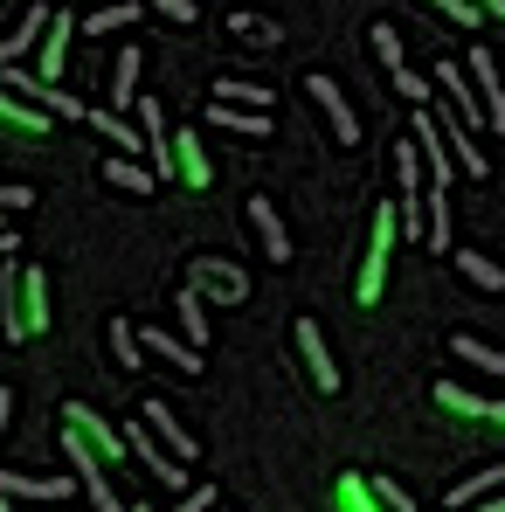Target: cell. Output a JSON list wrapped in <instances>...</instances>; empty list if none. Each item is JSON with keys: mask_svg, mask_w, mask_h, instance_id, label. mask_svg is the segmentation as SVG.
Segmentation results:
<instances>
[{"mask_svg": "<svg viewBox=\"0 0 505 512\" xmlns=\"http://www.w3.org/2000/svg\"><path fill=\"white\" fill-rule=\"evenodd\" d=\"M0 208H7V215H28V208H35V187L7 180V187H0Z\"/></svg>", "mask_w": 505, "mask_h": 512, "instance_id": "cell-39", "label": "cell"}, {"mask_svg": "<svg viewBox=\"0 0 505 512\" xmlns=\"http://www.w3.org/2000/svg\"><path fill=\"white\" fill-rule=\"evenodd\" d=\"M243 208H250V229H256V243H263V256L284 270V263H291V236H284V222H277V201H270V194H250Z\"/></svg>", "mask_w": 505, "mask_h": 512, "instance_id": "cell-11", "label": "cell"}, {"mask_svg": "<svg viewBox=\"0 0 505 512\" xmlns=\"http://www.w3.org/2000/svg\"><path fill=\"white\" fill-rule=\"evenodd\" d=\"M478 7H485V14H492V21H505V0H478Z\"/></svg>", "mask_w": 505, "mask_h": 512, "instance_id": "cell-40", "label": "cell"}, {"mask_svg": "<svg viewBox=\"0 0 505 512\" xmlns=\"http://www.w3.org/2000/svg\"><path fill=\"white\" fill-rule=\"evenodd\" d=\"M70 492H84V478H28V471H0V499H49V506H63Z\"/></svg>", "mask_w": 505, "mask_h": 512, "instance_id": "cell-12", "label": "cell"}, {"mask_svg": "<svg viewBox=\"0 0 505 512\" xmlns=\"http://www.w3.org/2000/svg\"><path fill=\"white\" fill-rule=\"evenodd\" d=\"M208 125H222V132H236V139H270V111H243V104H208Z\"/></svg>", "mask_w": 505, "mask_h": 512, "instance_id": "cell-21", "label": "cell"}, {"mask_svg": "<svg viewBox=\"0 0 505 512\" xmlns=\"http://www.w3.org/2000/svg\"><path fill=\"white\" fill-rule=\"evenodd\" d=\"M132 21H139V0H111V7L84 14V35H104V42H111V35H125Z\"/></svg>", "mask_w": 505, "mask_h": 512, "instance_id": "cell-27", "label": "cell"}, {"mask_svg": "<svg viewBox=\"0 0 505 512\" xmlns=\"http://www.w3.org/2000/svg\"><path fill=\"white\" fill-rule=\"evenodd\" d=\"M471 512H505V492H499V499H485V506H471Z\"/></svg>", "mask_w": 505, "mask_h": 512, "instance_id": "cell-41", "label": "cell"}, {"mask_svg": "<svg viewBox=\"0 0 505 512\" xmlns=\"http://www.w3.org/2000/svg\"><path fill=\"white\" fill-rule=\"evenodd\" d=\"M173 153H180V187H208L215 180V160H208L201 132H173Z\"/></svg>", "mask_w": 505, "mask_h": 512, "instance_id": "cell-22", "label": "cell"}, {"mask_svg": "<svg viewBox=\"0 0 505 512\" xmlns=\"http://www.w3.org/2000/svg\"><path fill=\"white\" fill-rule=\"evenodd\" d=\"M132 512H146V506H132Z\"/></svg>", "mask_w": 505, "mask_h": 512, "instance_id": "cell-42", "label": "cell"}, {"mask_svg": "<svg viewBox=\"0 0 505 512\" xmlns=\"http://www.w3.org/2000/svg\"><path fill=\"white\" fill-rule=\"evenodd\" d=\"M139 340H146V353H153V360H167V367H180V374H201V346L187 340V333H167V326H146Z\"/></svg>", "mask_w": 505, "mask_h": 512, "instance_id": "cell-15", "label": "cell"}, {"mask_svg": "<svg viewBox=\"0 0 505 512\" xmlns=\"http://www.w3.org/2000/svg\"><path fill=\"white\" fill-rule=\"evenodd\" d=\"M56 298H49V277L35 270V263H21V256H7V270H0V333L7 340H35V333H49V312Z\"/></svg>", "mask_w": 505, "mask_h": 512, "instance_id": "cell-1", "label": "cell"}, {"mask_svg": "<svg viewBox=\"0 0 505 512\" xmlns=\"http://www.w3.org/2000/svg\"><path fill=\"white\" fill-rule=\"evenodd\" d=\"M436 90L450 97V111L478 132V125H492V111H485V97H478V84H471V70L464 63H436Z\"/></svg>", "mask_w": 505, "mask_h": 512, "instance_id": "cell-7", "label": "cell"}, {"mask_svg": "<svg viewBox=\"0 0 505 512\" xmlns=\"http://www.w3.org/2000/svg\"><path fill=\"white\" fill-rule=\"evenodd\" d=\"M215 97H222V104H243V111H270V104H277V90L243 84V77H222V84H215Z\"/></svg>", "mask_w": 505, "mask_h": 512, "instance_id": "cell-31", "label": "cell"}, {"mask_svg": "<svg viewBox=\"0 0 505 512\" xmlns=\"http://www.w3.org/2000/svg\"><path fill=\"white\" fill-rule=\"evenodd\" d=\"M457 256V270L478 284V291H505V263H492V256H478V250H450Z\"/></svg>", "mask_w": 505, "mask_h": 512, "instance_id": "cell-30", "label": "cell"}, {"mask_svg": "<svg viewBox=\"0 0 505 512\" xmlns=\"http://www.w3.org/2000/svg\"><path fill=\"white\" fill-rule=\"evenodd\" d=\"M471 84H478V97H485V111H492V132L505 139V84H499V56L492 49H471Z\"/></svg>", "mask_w": 505, "mask_h": 512, "instance_id": "cell-14", "label": "cell"}, {"mask_svg": "<svg viewBox=\"0 0 505 512\" xmlns=\"http://www.w3.org/2000/svg\"><path fill=\"white\" fill-rule=\"evenodd\" d=\"M146 90H139V49H118V63H111V111H125V104H139Z\"/></svg>", "mask_w": 505, "mask_h": 512, "instance_id": "cell-26", "label": "cell"}, {"mask_svg": "<svg viewBox=\"0 0 505 512\" xmlns=\"http://www.w3.org/2000/svg\"><path fill=\"white\" fill-rule=\"evenodd\" d=\"M422 7H436V14H443V21H457V28H464V35H478V28H485V21H492V14H485V7H478V0H422Z\"/></svg>", "mask_w": 505, "mask_h": 512, "instance_id": "cell-35", "label": "cell"}, {"mask_svg": "<svg viewBox=\"0 0 505 512\" xmlns=\"http://www.w3.org/2000/svg\"><path fill=\"white\" fill-rule=\"evenodd\" d=\"M208 312H215V305H208V298L187 284V291L173 298V333H187L194 346H208V333H215V326H208Z\"/></svg>", "mask_w": 505, "mask_h": 512, "instance_id": "cell-19", "label": "cell"}, {"mask_svg": "<svg viewBox=\"0 0 505 512\" xmlns=\"http://www.w3.org/2000/svg\"><path fill=\"white\" fill-rule=\"evenodd\" d=\"M215 512H229V506H215Z\"/></svg>", "mask_w": 505, "mask_h": 512, "instance_id": "cell-43", "label": "cell"}, {"mask_svg": "<svg viewBox=\"0 0 505 512\" xmlns=\"http://www.w3.org/2000/svg\"><path fill=\"white\" fill-rule=\"evenodd\" d=\"M388 90H395V97H409V104H422V97H429V77H416V70H395V77H388Z\"/></svg>", "mask_w": 505, "mask_h": 512, "instance_id": "cell-36", "label": "cell"}, {"mask_svg": "<svg viewBox=\"0 0 505 512\" xmlns=\"http://www.w3.org/2000/svg\"><path fill=\"white\" fill-rule=\"evenodd\" d=\"M139 416H146V423H153V436H160V443H167L173 457H180V464H194V436H187V423H180V416H173L167 402H146V409H139Z\"/></svg>", "mask_w": 505, "mask_h": 512, "instance_id": "cell-20", "label": "cell"}, {"mask_svg": "<svg viewBox=\"0 0 505 512\" xmlns=\"http://www.w3.org/2000/svg\"><path fill=\"white\" fill-rule=\"evenodd\" d=\"M374 499H381L388 512H416V499H409V492H402L395 478H374Z\"/></svg>", "mask_w": 505, "mask_h": 512, "instance_id": "cell-38", "label": "cell"}, {"mask_svg": "<svg viewBox=\"0 0 505 512\" xmlns=\"http://www.w3.org/2000/svg\"><path fill=\"white\" fill-rule=\"evenodd\" d=\"M125 443H132V457H139V464H146L153 478H167V492H194L187 464H180V457H173L167 443L153 436V423H146V416H139V423H125Z\"/></svg>", "mask_w": 505, "mask_h": 512, "instance_id": "cell-4", "label": "cell"}, {"mask_svg": "<svg viewBox=\"0 0 505 512\" xmlns=\"http://www.w3.org/2000/svg\"><path fill=\"white\" fill-rule=\"evenodd\" d=\"M104 187H118V194H132V201H146V194L160 187V173H153V160H132V153H104Z\"/></svg>", "mask_w": 505, "mask_h": 512, "instance_id": "cell-13", "label": "cell"}, {"mask_svg": "<svg viewBox=\"0 0 505 512\" xmlns=\"http://www.w3.org/2000/svg\"><path fill=\"white\" fill-rule=\"evenodd\" d=\"M49 21H56V7H28V14L14 21V35H0V63H21L28 49H42V35H49Z\"/></svg>", "mask_w": 505, "mask_h": 512, "instance_id": "cell-16", "label": "cell"}, {"mask_svg": "<svg viewBox=\"0 0 505 512\" xmlns=\"http://www.w3.org/2000/svg\"><path fill=\"white\" fill-rule=\"evenodd\" d=\"M402 201H381L374 208V236H367V256H360V277H353V298L360 305H381L388 298V256L402 250Z\"/></svg>", "mask_w": 505, "mask_h": 512, "instance_id": "cell-2", "label": "cell"}, {"mask_svg": "<svg viewBox=\"0 0 505 512\" xmlns=\"http://www.w3.org/2000/svg\"><path fill=\"white\" fill-rule=\"evenodd\" d=\"M298 360H305V374H312V388L319 395H339V367H333V346H326V333H319V319H298Z\"/></svg>", "mask_w": 505, "mask_h": 512, "instance_id": "cell-8", "label": "cell"}, {"mask_svg": "<svg viewBox=\"0 0 505 512\" xmlns=\"http://www.w3.org/2000/svg\"><path fill=\"white\" fill-rule=\"evenodd\" d=\"M422 173H429L422 139H416V132H409V139H395V194H422Z\"/></svg>", "mask_w": 505, "mask_h": 512, "instance_id": "cell-24", "label": "cell"}, {"mask_svg": "<svg viewBox=\"0 0 505 512\" xmlns=\"http://www.w3.org/2000/svg\"><path fill=\"white\" fill-rule=\"evenodd\" d=\"M0 125H7L14 139H42V132L56 125V111L35 104V97H21V90H0Z\"/></svg>", "mask_w": 505, "mask_h": 512, "instance_id": "cell-10", "label": "cell"}, {"mask_svg": "<svg viewBox=\"0 0 505 512\" xmlns=\"http://www.w3.org/2000/svg\"><path fill=\"white\" fill-rule=\"evenodd\" d=\"M70 35H84V21L56 7V21H49V35H42V84H56V77H63V56H70Z\"/></svg>", "mask_w": 505, "mask_h": 512, "instance_id": "cell-17", "label": "cell"}, {"mask_svg": "<svg viewBox=\"0 0 505 512\" xmlns=\"http://www.w3.org/2000/svg\"><path fill=\"white\" fill-rule=\"evenodd\" d=\"M429 250L450 256V187H429Z\"/></svg>", "mask_w": 505, "mask_h": 512, "instance_id": "cell-33", "label": "cell"}, {"mask_svg": "<svg viewBox=\"0 0 505 512\" xmlns=\"http://www.w3.org/2000/svg\"><path fill=\"white\" fill-rule=\"evenodd\" d=\"M187 284H194L208 305H243V298H250V277H243L229 256H194V263H187Z\"/></svg>", "mask_w": 505, "mask_h": 512, "instance_id": "cell-3", "label": "cell"}, {"mask_svg": "<svg viewBox=\"0 0 505 512\" xmlns=\"http://www.w3.org/2000/svg\"><path fill=\"white\" fill-rule=\"evenodd\" d=\"M450 353H457V360H471L478 374H499V381H505V346H485V340H471V333H457Z\"/></svg>", "mask_w": 505, "mask_h": 512, "instance_id": "cell-29", "label": "cell"}, {"mask_svg": "<svg viewBox=\"0 0 505 512\" xmlns=\"http://www.w3.org/2000/svg\"><path fill=\"white\" fill-rule=\"evenodd\" d=\"M139 7H153V14H167L173 28H194V0H139Z\"/></svg>", "mask_w": 505, "mask_h": 512, "instance_id": "cell-37", "label": "cell"}, {"mask_svg": "<svg viewBox=\"0 0 505 512\" xmlns=\"http://www.w3.org/2000/svg\"><path fill=\"white\" fill-rule=\"evenodd\" d=\"M305 90H312V104L333 118V139H339V146H360V111L346 104V90H339L326 70H312V77H305Z\"/></svg>", "mask_w": 505, "mask_h": 512, "instance_id": "cell-6", "label": "cell"}, {"mask_svg": "<svg viewBox=\"0 0 505 512\" xmlns=\"http://www.w3.org/2000/svg\"><path fill=\"white\" fill-rule=\"evenodd\" d=\"M443 139H450V153H457V167L471 173V180H485V173H492V160H485V146L471 139V125H464L457 111H443Z\"/></svg>", "mask_w": 505, "mask_h": 512, "instance_id": "cell-18", "label": "cell"}, {"mask_svg": "<svg viewBox=\"0 0 505 512\" xmlns=\"http://www.w3.org/2000/svg\"><path fill=\"white\" fill-rule=\"evenodd\" d=\"M429 402H436L443 416H457V423H499L505 429V402H485V395H471V388H457V381H436Z\"/></svg>", "mask_w": 505, "mask_h": 512, "instance_id": "cell-9", "label": "cell"}, {"mask_svg": "<svg viewBox=\"0 0 505 512\" xmlns=\"http://www.w3.org/2000/svg\"><path fill=\"white\" fill-rule=\"evenodd\" d=\"M229 35H243L250 49H270V42H284V28H277L270 14H229Z\"/></svg>", "mask_w": 505, "mask_h": 512, "instance_id": "cell-32", "label": "cell"}, {"mask_svg": "<svg viewBox=\"0 0 505 512\" xmlns=\"http://www.w3.org/2000/svg\"><path fill=\"white\" fill-rule=\"evenodd\" d=\"M499 492H505V464H485V471H471L450 492V512H471V506H485V499H499Z\"/></svg>", "mask_w": 505, "mask_h": 512, "instance_id": "cell-23", "label": "cell"}, {"mask_svg": "<svg viewBox=\"0 0 505 512\" xmlns=\"http://www.w3.org/2000/svg\"><path fill=\"white\" fill-rule=\"evenodd\" d=\"M63 423L77 429V436H90V450H97V457H104L111 471H118V464L132 457V443H125V429H118V423H104V416H97L90 402H63Z\"/></svg>", "mask_w": 505, "mask_h": 512, "instance_id": "cell-5", "label": "cell"}, {"mask_svg": "<svg viewBox=\"0 0 505 512\" xmlns=\"http://www.w3.org/2000/svg\"><path fill=\"white\" fill-rule=\"evenodd\" d=\"M333 512H388V506L374 499V478L346 471V478H333Z\"/></svg>", "mask_w": 505, "mask_h": 512, "instance_id": "cell-25", "label": "cell"}, {"mask_svg": "<svg viewBox=\"0 0 505 512\" xmlns=\"http://www.w3.org/2000/svg\"><path fill=\"white\" fill-rule=\"evenodd\" d=\"M111 360H118L125 374H139V367H146V340H139V326H125L118 312H111Z\"/></svg>", "mask_w": 505, "mask_h": 512, "instance_id": "cell-28", "label": "cell"}, {"mask_svg": "<svg viewBox=\"0 0 505 512\" xmlns=\"http://www.w3.org/2000/svg\"><path fill=\"white\" fill-rule=\"evenodd\" d=\"M367 42H374V56L388 63V77H395V70H409V63H402V28H395V21H374V28H367Z\"/></svg>", "mask_w": 505, "mask_h": 512, "instance_id": "cell-34", "label": "cell"}]
</instances>
